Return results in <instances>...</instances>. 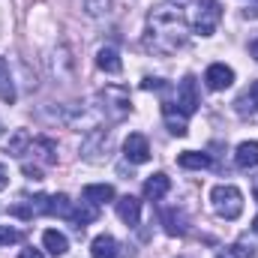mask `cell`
<instances>
[{
  "label": "cell",
  "mask_w": 258,
  "mask_h": 258,
  "mask_svg": "<svg viewBox=\"0 0 258 258\" xmlns=\"http://www.w3.org/2000/svg\"><path fill=\"white\" fill-rule=\"evenodd\" d=\"M189 39V24L183 18V12L177 6H156L147 15V33H144V45L153 54H174L186 45Z\"/></svg>",
  "instance_id": "6da1fadb"
},
{
  "label": "cell",
  "mask_w": 258,
  "mask_h": 258,
  "mask_svg": "<svg viewBox=\"0 0 258 258\" xmlns=\"http://www.w3.org/2000/svg\"><path fill=\"white\" fill-rule=\"evenodd\" d=\"M96 111L105 117V120H123L129 111H132V102H129V90L117 87V84H108L105 90L96 93Z\"/></svg>",
  "instance_id": "7a4b0ae2"
},
{
  "label": "cell",
  "mask_w": 258,
  "mask_h": 258,
  "mask_svg": "<svg viewBox=\"0 0 258 258\" xmlns=\"http://www.w3.org/2000/svg\"><path fill=\"white\" fill-rule=\"evenodd\" d=\"M210 204H213L219 219H237L243 213V192L231 183H219L210 192Z\"/></svg>",
  "instance_id": "3957f363"
},
{
  "label": "cell",
  "mask_w": 258,
  "mask_h": 258,
  "mask_svg": "<svg viewBox=\"0 0 258 258\" xmlns=\"http://www.w3.org/2000/svg\"><path fill=\"white\" fill-rule=\"evenodd\" d=\"M219 18H222L219 0H195L192 18H189V21H192V30L198 33V36H213Z\"/></svg>",
  "instance_id": "277c9868"
},
{
  "label": "cell",
  "mask_w": 258,
  "mask_h": 258,
  "mask_svg": "<svg viewBox=\"0 0 258 258\" xmlns=\"http://www.w3.org/2000/svg\"><path fill=\"white\" fill-rule=\"evenodd\" d=\"M111 150V132L108 129H90L87 138H84V147H81V156L87 162H102Z\"/></svg>",
  "instance_id": "5b68a950"
},
{
  "label": "cell",
  "mask_w": 258,
  "mask_h": 258,
  "mask_svg": "<svg viewBox=\"0 0 258 258\" xmlns=\"http://www.w3.org/2000/svg\"><path fill=\"white\" fill-rule=\"evenodd\" d=\"M159 222H162V228H165L168 237H183V234L189 231V219H186V213L177 210V207H162V210H159Z\"/></svg>",
  "instance_id": "8992f818"
},
{
  "label": "cell",
  "mask_w": 258,
  "mask_h": 258,
  "mask_svg": "<svg viewBox=\"0 0 258 258\" xmlns=\"http://www.w3.org/2000/svg\"><path fill=\"white\" fill-rule=\"evenodd\" d=\"M123 156H126L132 165H144L150 159V144L141 132H129V138L123 141Z\"/></svg>",
  "instance_id": "52a82bcc"
},
{
  "label": "cell",
  "mask_w": 258,
  "mask_h": 258,
  "mask_svg": "<svg viewBox=\"0 0 258 258\" xmlns=\"http://www.w3.org/2000/svg\"><path fill=\"white\" fill-rule=\"evenodd\" d=\"M195 108H198V90H195V78H192V75H186V78L180 81V87H177V111H180L183 117H192Z\"/></svg>",
  "instance_id": "ba28073f"
},
{
  "label": "cell",
  "mask_w": 258,
  "mask_h": 258,
  "mask_svg": "<svg viewBox=\"0 0 258 258\" xmlns=\"http://www.w3.org/2000/svg\"><path fill=\"white\" fill-rule=\"evenodd\" d=\"M204 84L210 90H225V87L234 84V69L225 66V63H210L207 72H204Z\"/></svg>",
  "instance_id": "9c48e42d"
},
{
  "label": "cell",
  "mask_w": 258,
  "mask_h": 258,
  "mask_svg": "<svg viewBox=\"0 0 258 258\" xmlns=\"http://www.w3.org/2000/svg\"><path fill=\"white\" fill-rule=\"evenodd\" d=\"M117 216L126 222L129 228H135V225L141 222V201H138L135 195H123V198H117Z\"/></svg>",
  "instance_id": "30bf717a"
},
{
  "label": "cell",
  "mask_w": 258,
  "mask_h": 258,
  "mask_svg": "<svg viewBox=\"0 0 258 258\" xmlns=\"http://www.w3.org/2000/svg\"><path fill=\"white\" fill-rule=\"evenodd\" d=\"M234 111H237L240 117H255V111H258V81H252V84L234 99Z\"/></svg>",
  "instance_id": "8fae6325"
},
{
  "label": "cell",
  "mask_w": 258,
  "mask_h": 258,
  "mask_svg": "<svg viewBox=\"0 0 258 258\" xmlns=\"http://www.w3.org/2000/svg\"><path fill=\"white\" fill-rule=\"evenodd\" d=\"M90 258H120V243L111 234H99L90 243Z\"/></svg>",
  "instance_id": "7c38bea8"
},
{
  "label": "cell",
  "mask_w": 258,
  "mask_h": 258,
  "mask_svg": "<svg viewBox=\"0 0 258 258\" xmlns=\"http://www.w3.org/2000/svg\"><path fill=\"white\" fill-rule=\"evenodd\" d=\"M162 117H165V126L171 135H177V138H183L189 129H186V117L174 108V102H162Z\"/></svg>",
  "instance_id": "4fadbf2b"
},
{
  "label": "cell",
  "mask_w": 258,
  "mask_h": 258,
  "mask_svg": "<svg viewBox=\"0 0 258 258\" xmlns=\"http://www.w3.org/2000/svg\"><path fill=\"white\" fill-rule=\"evenodd\" d=\"M171 189V180H168V174H150L147 180H144V198L147 201H159V198H165V192Z\"/></svg>",
  "instance_id": "5bb4252c"
},
{
  "label": "cell",
  "mask_w": 258,
  "mask_h": 258,
  "mask_svg": "<svg viewBox=\"0 0 258 258\" xmlns=\"http://www.w3.org/2000/svg\"><path fill=\"white\" fill-rule=\"evenodd\" d=\"M234 165L243 168V171L255 168L258 165V141H243V144H237V150H234Z\"/></svg>",
  "instance_id": "9a60e30c"
},
{
  "label": "cell",
  "mask_w": 258,
  "mask_h": 258,
  "mask_svg": "<svg viewBox=\"0 0 258 258\" xmlns=\"http://www.w3.org/2000/svg\"><path fill=\"white\" fill-rule=\"evenodd\" d=\"M42 246H45V252L54 258H60L69 252V240H66L63 231H57V228H48L45 234H42Z\"/></svg>",
  "instance_id": "2e32d148"
},
{
  "label": "cell",
  "mask_w": 258,
  "mask_h": 258,
  "mask_svg": "<svg viewBox=\"0 0 258 258\" xmlns=\"http://www.w3.org/2000/svg\"><path fill=\"white\" fill-rule=\"evenodd\" d=\"M96 66H99L102 72H108V75H120L123 60H120V54H117L111 45H105V48H99V51H96Z\"/></svg>",
  "instance_id": "e0dca14e"
},
{
  "label": "cell",
  "mask_w": 258,
  "mask_h": 258,
  "mask_svg": "<svg viewBox=\"0 0 258 258\" xmlns=\"http://www.w3.org/2000/svg\"><path fill=\"white\" fill-rule=\"evenodd\" d=\"M69 219H72V225L81 231L84 225H90V222H96V219H99V210H96V204H90V201H81L78 207H72Z\"/></svg>",
  "instance_id": "ac0fdd59"
},
{
  "label": "cell",
  "mask_w": 258,
  "mask_h": 258,
  "mask_svg": "<svg viewBox=\"0 0 258 258\" xmlns=\"http://www.w3.org/2000/svg\"><path fill=\"white\" fill-rule=\"evenodd\" d=\"M84 201H90V204H105V201H114V186L111 183H90V186H84Z\"/></svg>",
  "instance_id": "d6986e66"
},
{
  "label": "cell",
  "mask_w": 258,
  "mask_h": 258,
  "mask_svg": "<svg viewBox=\"0 0 258 258\" xmlns=\"http://www.w3.org/2000/svg\"><path fill=\"white\" fill-rule=\"evenodd\" d=\"M177 165L180 168H189V171H201V168H210V156L207 153H198V150H183L177 156Z\"/></svg>",
  "instance_id": "ffe728a7"
},
{
  "label": "cell",
  "mask_w": 258,
  "mask_h": 258,
  "mask_svg": "<svg viewBox=\"0 0 258 258\" xmlns=\"http://www.w3.org/2000/svg\"><path fill=\"white\" fill-rule=\"evenodd\" d=\"M0 99L3 102H15V84H12V75H9V63L0 57Z\"/></svg>",
  "instance_id": "44dd1931"
},
{
  "label": "cell",
  "mask_w": 258,
  "mask_h": 258,
  "mask_svg": "<svg viewBox=\"0 0 258 258\" xmlns=\"http://www.w3.org/2000/svg\"><path fill=\"white\" fill-rule=\"evenodd\" d=\"M30 150H33V153H39L48 165H54V162H57V144H54L51 138H33Z\"/></svg>",
  "instance_id": "7402d4cb"
},
{
  "label": "cell",
  "mask_w": 258,
  "mask_h": 258,
  "mask_svg": "<svg viewBox=\"0 0 258 258\" xmlns=\"http://www.w3.org/2000/svg\"><path fill=\"white\" fill-rule=\"evenodd\" d=\"M30 144H33L30 132H27V129H15V135L9 138V153H12V156H24Z\"/></svg>",
  "instance_id": "603a6c76"
},
{
  "label": "cell",
  "mask_w": 258,
  "mask_h": 258,
  "mask_svg": "<svg viewBox=\"0 0 258 258\" xmlns=\"http://www.w3.org/2000/svg\"><path fill=\"white\" fill-rule=\"evenodd\" d=\"M231 258H258L255 243H252L249 237H240V240H234V243H231Z\"/></svg>",
  "instance_id": "cb8c5ba5"
},
{
  "label": "cell",
  "mask_w": 258,
  "mask_h": 258,
  "mask_svg": "<svg viewBox=\"0 0 258 258\" xmlns=\"http://www.w3.org/2000/svg\"><path fill=\"white\" fill-rule=\"evenodd\" d=\"M84 9H87L90 18H102V15H108L111 0H84Z\"/></svg>",
  "instance_id": "d4e9b609"
},
{
  "label": "cell",
  "mask_w": 258,
  "mask_h": 258,
  "mask_svg": "<svg viewBox=\"0 0 258 258\" xmlns=\"http://www.w3.org/2000/svg\"><path fill=\"white\" fill-rule=\"evenodd\" d=\"M21 240V231L12 228V225H0V246H9V243H18Z\"/></svg>",
  "instance_id": "484cf974"
},
{
  "label": "cell",
  "mask_w": 258,
  "mask_h": 258,
  "mask_svg": "<svg viewBox=\"0 0 258 258\" xmlns=\"http://www.w3.org/2000/svg\"><path fill=\"white\" fill-rule=\"evenodd\" d=\"M21 168H24V174H27L30 180H42V168H39V165H30V162H24Z\"/></svg>",
  "instance_id": "4316f807"
},
{
  "label": "cell",
  "mask_w": 258,
  "mask_h": 258,
  "mask_svg": "<svg viewBox=\"0 0 258 258\" xmlns=\"http://www.w3.org/2000/svg\"><path fill=\"white\" fill-rule=\"evenodd\" d=\"M141 87H144V90H162V87H165V81H162V78H144V81H141Z\"/></svg>",
  "instance_id": "83f0119b"
},
{
  "label": "cell",
  "mask_w": 258,
  "mask_h": 258,
  "mask_svg": "<svg viewBox=\"0 0 258 258\" xmlns=\"http://www.w3.org/2000/svg\"><path fill=\"white\" fill-rule=\"evenodd\" d=\"M243 15H246L249 21H255V18H258V0H255V3H249V6L243 9Z\"/></svg>",
  "instance_id": "f1b7e54d"
},
{
  "label": "cell",
  "mask_w": 258,
  "mask_h": 258,
  "mask_svg": "<svg viewBox=\"0 0 258 258\" xmlns=\"http://www.w3.org/2000/svg\"><path fill=\"white\" fill-rule=\"evenodd\" d=\"M9 186V171H6V165H0V192Z\"/></svg>",
  "instance_id": "f546056e"
},
{
  "label": "cell",
  "mask_w": 258,
  "mask_h": 258,
  "mask_svg": "<svg viewBox=\"0 0 258 258\" xmlns=\"http://www.w3.org/2000/svg\"><path fill=\"white\" fill-rule=\"evenodd\" d=\"M18 258H45V255H42L39 249H33V246H30V249H21V255H18Z\"/></svg>",
  "instance_id": "4dcf8cb0"
},
{
  "label": "cell",
  "mask_w": 258,
  "mask_h": 258,
  "mask_svg": "<svg viewBox=\"0 0 258 258\" xmlns=\"http://www.w3.org/2000/svg\"><path fill=\"white\" fill-rule=\"evenodd\" d=\"M249 51H252V57H255V60H258V39H255V42H252V48H249Z\"/></svg>",
  "instance_id": "1f68e13d"
},
{
  "label": "cell",
  "mask_w": 258,
  "mask_h": 258,
  "mask_svg": "<svg viewBox=\"0 0 258 258\" xmlns=\"http://www.w3.org/2000/svg\"><path fill=\"white\" fill-rule=\"evenodd\" d=\"M252 192H255V198H258V177H252Z\"/></svg>",
  "instance_id": "d6a6232c"
},
{
  "label": "cell",
  "mask_w": 258,
  "mask_h": 258,
  "mask_svg": "<svg viewBox=\"0 0 258 258\" xmlns=\"http://www.w3.org/2000/svg\"><path fill=\"white\" fill-rule=\"evenodd\" d=\"M255 231H258V216H255Z\"/></svg>",
  "instance_id": "836d02e7"
},
{
  "label": "cell",
  "mask_w": 258,
  "mask_h": 258,
  "mask_svg": "<svg viewBox=\"0 0 258 258\" xmlns=\"http://www.w3.org/2000/svg\"><path fill=\"white\" fill-rule=\"evenodd\" d=\"M177 258H189V255H177Z\"/></svg>",
  "instance_id": "e575fe53"
},
{
  "label": "cell",
  "mask_w": 258,
  "mask_h": 258,
  "mask_svg": "<svg viewBox=\"0 0 258 258\" xmlns=\"http://www.w3.org/2000/svg\"><path fill=\"white\" fill-rule=\"evenodd\" d=\"M219 258H225V255H219Z\"/></svg>",
  "instance_id": "d590c367"
}]
</instances>
